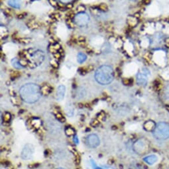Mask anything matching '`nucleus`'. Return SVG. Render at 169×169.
<instances>
[{
	"label": "nucleus",
	"mask_w": 169,
	"mask_h": 169,
	"mask_svg": "<svg viewBox=\"0 0 169 169\" xmlns=\"http://www.w3.org/2000/svg\"><path fill=\"white\" fill-rule=\"evenodd\" d=\"M20 96L27 103H35L41 97V88L37 84L27 83L22 86L19 91Z\"/></svg>",
	"instance_id": "nucleus-1"
},
{
	"label": "nucleus",
	"mask_w": 169,
	"mask_h": 169,
	"mask_svg": "<svg viewBox=\"0 0 169 169\" xmlns=\"http://www.w3.org/2000/svg\"><path fill=\"white\" fill-rule=\"evenodd\" d=\"M95 79L97 83L106 85L112 83L114 79V71L110 65H102L95 73Z\"/></svg>",
	"instance_id": "nucleus-2"
},
{
	"label": "nucleus",
	"mask_w": 169,
	"mask_h": 169,
	"mask_svg": "<svg viewBox=\"0 0 169 169\" xmlns=\"http://www.w3.org/2000/svg\"><path fill=\"white\" fill-rule=\"evenodd\" d=\"M153 135L155 139L159 141H164L169 138V124L165 122H160L156 124L153 131Z\"/></svg>",
	"instance_id": "nucleus-3"
},
{
	"label": "nucleus",
	"mask_w": 169,
	"mask_h": 169,
	"mask_svg": "<svg viewBox=\"0 0 169 169\" xmlns=\"http://www.w3.org/2000/svg\"><path fill=\"white\" fill-rule=\"evenodd\" d=\"M29 61L35 66H39L43 63L44 59V53L43 51L37 49H31L28 51Z\"/></svg>",
	"instance_id": "nucleus-4"
},
{
	"label": "nucleus",
	"mask_w": 169,
	"mask_h": 169,
	"mask_svg": "<svg viewBox=\"0 0 169 169\" xmlns=\"http://www.w3.org/2000/svg\"><path fill=\"white\" fill-rule=\"evenodd\" d=\"M74 21L77 25L83 27L87 25L90 21V17L87 13L80 12L75 15Z\"/></svg>",
	"instance_id": "nucleus-5"
},
{
	"label": "nucleus",
	"mask_w": 169,
	"mask_h": 169,
	"mask_svg": "<svg viewBox=\"0 0 169 169\" xmlns=\"http://www.w3.org/2000/svg\"><path fill=\"white\" fill-rule=\"evenodd\" d=\"M35 149L31 144H26L21 151V158L23 160L31 159L34 155Z\"/></svg>",
	"instance_id": "nucleus-6"
},
{
	"label": "nucleus",
	"mask_w": 169,
	"mask_h": 169,
	"mask_svg": "<svg viewBox=\"0 0 169 169\" xmlns=\"http://www.w3.org/2000/svg\"><path fill=\"white\" fill-rule=\"evenodd\" d=\"M86 143L89 147L95 148L100 144V140H99L98 136L95 134H91L88 135L86 139Z\"/></svg>",
	"instance_id": "nucleus-7"
},
{
	"label": "nucleus",
	"mask_w": 169,
	"mask_h": 169,
	"mask_svg": "<svg viewBox=\"0 0 169 169\" xmlns=\"http://www.w3.org/2000/svg\"><path fill=\"white\" fill-rule=\"evenodd\" d=\"M147 143L144 141V140L140 139L137 142H135V143L133 145V149L139 155L143 154L147 149Z\"/></svg>",
	"instance_id": "nucleus-8"
},
{
	"label": "nucleus",
	"mask_w": 169,
	"mask_h": 169,
	"mask_svg": "<svg viewBox=\"0 0 169 169\" xmlns=\"http://www.w3.org/2000/svg\"><path fill=\"white\" fill-rule=\"evenodd\" d=\"M148 70H145L144 72L138 73L136 76L137 83L139 85L144 86L146 85L148 82V77H147Z\"/></svg>",
	"instance_id": "nucleus-9"
},
{
	"label": "nucleus",
	"mask_w": 169,
	"mask_h": 169,
	"mask_svg": "<svg viewBox=\"0 0 169 169\" xmlns=\"http://www.w3.org/2000/svg\"><path fill=\"white\" fill-rule=\"evenodd\" d=\"M65 93H66L65 86L63 85V84L59 86V87L57 88V99L59 100V101H62V100H63L64 95H65Z\"/></svg>",
	"instance_id": "nucleus-10"
},
{
	"label": "nucleus",
	"mask_w": 169,
	"mask_h": 169,
	"mask_svg": "<svg viewBox=\"0 0 169 169\" xmlns=\"http://www.w3.org/2000/svg\"><path fill=\"white\" fill-rule=\"evenodd\" d=\"M143 161L146 163L150 164V165H152V164H155L158 161V157L155 155H149V156L144 157L143 159Z\"/></svg>",
	"instance_id": "nucleus-11"
},
{
	"label": "nucleus",
	"mask_w": 169,
	"mask_h": 169,
	"mask_svg": "<svg viewBox=\"0 0 169 169\" xmlns=\"http://www.w3.org/2000/svg\"><path fill=\"white\" fill-rule=\"evenodd\" d=\"M8 4L13 8L19 9L21 6V0H9Z\"/></svg>",
	"instance_id": "nucleus-12"
},
{
	"label": "nucleus",
	"mask_w": 169,
	"mask_h": 169,
	"mask_svg": "<svg viewBox=\"0 0 169 169\" xmlns=\"http://www.w3.org/2000/svg\"><path fill=\"white\" fill-rule=\"evenodd\" d=\"M155 126H156V124L153 123V121H147L144 124V129L149 131H153Z\"/></svg>",
	"instance_id": "nucleus-13"
},
{
	"label": "nucleus",
	"mask_w": 169,
	"mask_h": 169,
	"mask_svg": "<svg viewBox=\"0 0 169 169\" xmlns=\"http://www.w3.org/2000/svg\"><path fill=\"white\" fill-rule=\"evenodd\" d=\"M12 64L13 67L16 69H22L23 68V66L21 64V62H20L18 59L15 58L12 60Z\"/></svg>",
	"instance_id": "nucleus-14"
},
{
	"label": "nucleus",
	"mask_w": 169,
	"mask_h": 169,
	"mask_svg": "<svg viewBox=\"0 0 169 169\" xmlns=\"http://www.w3.org/2000/svg\"><path fill=\"white\" fill-rule=\"evenodd\" d=\"M86 59H87V57H86V55L84 54V53H78V54L77 61H78V63H84V62L86 60Z\"/></svg>",
	"instance_id": "nucleus-15"
},
{
	"label": "nucleus",
	"mask_w": 169,
	"mask_h": 169,
	"mask_svg": "<svg viewBox=\"0 0 169 169\" xmlns=\"http://www.w3.org/2000/svg\"><path fill=\"white\" fill-rule=\"evenodd\" d=\"M66 135H68V136H71V135H74V130L71 128H68L66 129Z\"/></svg>",
	"instance_id": "nucleus-16"
},
{
	"label": "nucleus",
	"mask_w": 169,
	"mask_h": 169,
	"mask_svg": "<svg viewBox=\"0 0 169 169\" xmlns=\"http://www.w3.org/2000/svg\"><path fill=\"white\" fill-rule=\"evenodd\" d=\"M164 97L166 100H169V86H168L165 89V92H164Z\"/></svg>",
	"instance_id": "nucleus-17"
},
{
	"label": "nucleus",
	"mask_w": 169,
	"mask_h": 169,
	"mask_svg": "<svg viewBox=\"0 0 169 169\" xmlns=\"http://www.w3.org/2000/svg\"><path fill=\"white\" fill-rule=\"evenodd\" d=\"M143 2L144 4L147 5V4H149L150 3V0H143Z\"/></svg>",
	"instance_id": "nucleus-18"
},
{
	"label": "nucleus",
	"mask_w": 169,
	"mask_h": 169,
	"mask_svg": "<svg viewBox=\"0 0 169 169\" xmlns=\"http://www.w3.org/2000/svg\"><path fill=\"white\" fill-rule=\"evenodd\" d=\"M60 1L63 2V3H68V2L72 1V0H60Z\"/></svg>",
	"instance_id": "nucleus-19"
},
{
	"label": "nucleus",
	"mask_w": 169,
	"mask_h": 169,
	"mask_svg": "<svg viewBox=\"0 0 169 169\" xmlns=\"http://www.w3.org/2000/svg\"><path fill=\"white\" fill-rule=\"evenodd\" d=\"M74 141H76V144L78 143V140L76 136H75V137H74Z\"/></svg>",
	"instance_id": "nucleus-20"
},
{
	"label": "nucleus",
	"mask_w": 169,
	"mask_h": 169,
	"mask_svg": "<svg viewBox=\"0 0 169 169\" xmlns=\"http://www.w3.org/2000/svg\"><path fill=\"white\" fill-rule=\"evenodd\" d=\"M56 169H64L63 168H56Z\"/></svg>",
	"instance_id": "nucleus-21"
},
{
	"label": "nucleus",
	"mask_w": 169,
	"mask_h": 169,
	"mask_svg": "<svg viewBox=\"0 0 169 169\" xmlns=\"http://www.w3.org/2000/svg\"><path fill=\"white\" fill-rule=\"evenodd\" d=\"M96 169H102V168H96Z\"/></svg>",
	"instance_id": "nucleus-22"
},
{
	"label": "nucleus",
	"mask_w": 169,
	"mask_h": 169,
	"mask_svg": "<svg viewBox=\"0 0 169 169\" xmlns=\"http://www.w3.org/2000/svg\"><path fill=\"white\" fill-rule=\"evenodd\" d=\"M132 1H136V0H132Z\"/></svg>",
	"instance_id": "nucleus-23"
}]
</instances>
